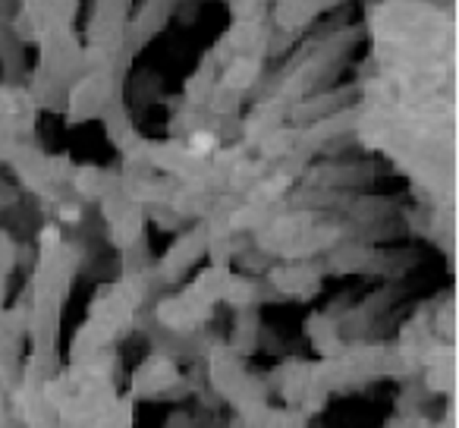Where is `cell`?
I'll return each instance as SVG.
<instances>
[{"instance_id":"2","label":"cell","mask_w":459,"mask_h":428,"mask_svg":"<svg viewBox=\"0 0 459 428\" xmlns=\"http://www.w3.org/2000/svg\"><path fill=\"white\" fill-rule=\"evenodd\" d=\"M60 220H66V224H75V220H79V208H75V205H63V208H60Z\"/></svg>"},{"instance_id":"1","label":"cell","mask_w":459,"mask_h":428,"mask_svg":"<svg viewBox=\"0 0 459 428\" xmlns=\"http://www.w3.org/2000/svg\"><path fill=\"white\" fill-rule=\"evenodd\" d=\"M211 148H214L211 132H192V136H189V151H192V155H207Z\"/></svg>"},{"instance_id":"3","label":"cell","mask_w":459,"mask_h":428,"mask_svg":"<svg viewBox=\"0 0 459 428\" xmlns=\"http://www.w3.org/2000/svg\"><path fill=\"white\" fill-rule=\"evenodd\" d=\"M57 239H60V230H57V227H44L41 230V243L44 245H57Z\"/></svg>"}]
</instances>
